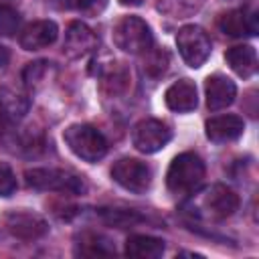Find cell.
Returning <instances> with one entry per match:
<instances>
[{
  "label": "cell",
  "instance_id": "6da1fadb",
  "mask_svg": "<svg viewBox=\"0 0 259 259\" xmlns=\"http://www.w3.org/2000/svg\"><path fill=\"white\" fill-rule=\"evenodd\" d=\"M204 172V162L198 154L182 152L168 166L166 186L174 196H188L202 184Z\"/></svg>",
  "mask_w": 259,
  "mask_h": 259
},
{
  "label": "cell",
  "instance_id": "7a4b0ae2",
  "mask_svg": "<svg viewBox=\"0 0 259 259\" xmlns=\"http://www.w3.org/2000/svg\"><path fill=\"white\" fill-rule=\"evenodd\" d=\"M24 180L30 188L63 192V194H85L87 184L81 176L61 168H32L24 172Z\"/></svg>",
  "mask_w": 259,
  "mask_h": 259
},
{
  "label": "cell",
  "instance_id": "3957f363",
  "mask_svg": "<svg viewBox=\"0 0 259 259\" xmlns=\"http://www.w3.org/2000/svg\"><path fill=\"white\" fill-rule=\"evenodd\" d=\"M63 140L69 146V150L85 162H97L107 154V140L97 127L87 123L69 125L63 132Z\"/></svg>",
  "mask_w": 259,
  "mask_h": 259
},
{
  "label": "cell",
  "instance_id": "277c9868",
  "mask_svg": "<svg viewBox=\"0 0 259 259\" xmlns=\"http://www.w3.org/2000/svg\"><path fill=\"white\" fill-rule=\"evenodd\" d=\"M111 36L115 47L130 55H142L154 47L152 28L140 16H121L113 26Z\"/></svg>",
  "mask_w": 259,
  "mask_h": 259
},
{
  "label": "cell",
  "instance_id": "5b68a950",
  "mask_svg": "<svg viewBox=\"0 0 259 259\" xmlns=\"http://www.w3.org/2000/svg\"><path fill=\"white\" fill-rule=\"evenodd\" d=\"M176 47H178L182 61L192 69L202 67L204 61L210 57V38L196 24H186L178 30Z\"/></svg>",
  "mask_w": 259,
  "mask_h": 259
},
{
  "label": "cell",
  "instance_id": "8992f818",
  "mask_svg": "<svg viewBox=\"0 0 259 259\" xmlns=\"http://www.w3.org/2000/svg\"><path fill=\"white\" fill-rule=\"evenodd\" d=\"M2 225L10 235L22 241H34L49 233V223L26 208H8L2 214Z\"/></svg>",
  "mask_w": 259,
  "mask_h": 259
},
{
  "label": "cell",
  "instance_id": "52a82bcc",
  "mask_svg": "<svg viewBox=\"0 0 259 259\" xmlns=\"http://www.w3.org/2000/svg\"><path fill=\"white\" fill-rule=\"evenodd\" d=\"M111 178L134 194H144L152 186V170L136 158H119L111 166Z\"/></svg>",
  "mask_w": 259,
  "mask_h": 259
},
{
  "label": "cell",
  "instance_id": "ba28073f",
  "mask_svg": "<svg viewBox=\"0 0 259 259\" xmlns=\"http://www.w3.org/2000/svg\"><path fill=\"white\" fill-rule=\"evenodd\" d=\"M172 140V130L160 119H142L134 125L132 144L142 154H154Z\"/></svg>",
  "mask_w": 259,
  "mask_h": 259
},
{
  "label": "cell",
  "instance_id": "9c48e42d",
  "mask_svg": "<svg viewBox=\"0 0 259 259\" xmlns=\"http://www.w3.org/2000/svg\"><path fill=\"white\" fill-rule=\"evenodd\" d=\"M198 206L206 217L221 221L235 214V210L239 208V196L235 190H231L225 184H212L200 194Z\"/></svg>",
  "mask_w": 259,
  "mask_h": 259
},
{
  "label": "cell",
  "instance_id": "30bf717a",
  "mask_svg": "<svg viewBox=\"0 0 259 259\" xmlns=\"http://www.w3.org/2000/svg\"><path fill=\"white\" fill-rule=\"evenodd\" d=\"M99 45L97 34L83 22H71L67 32H65V42L63 49L67 53V57L71 59H81L89 53H93Z\"/></svg>",
  "mask_w": 259,
  "mask_h": 259
},
{
  "label": "cell",
  "instance_id": "8fae6325",
  "mask_svg": "<svg viewBox=\"0 0 259 259\" xmlns=\"http://www.w3.org/2000/svg\"><path fill=\"white\" fill-rule=\"evenodd\" d=\"M204 91H206V107L210 111H219V109L229 107L237 97L235 83L227 75H221V73L206 77Z\"/></svg>",
  "mask_w": 259,
  "mask_h": 259
},
{
  "label": "cell",
  "instance_id": "7c38bea8",
  "mask_svg": "<svg viewBox=\"0 0 259 259\" xmlns=\"http://www.w3.org/2000/svg\"><path fill=\"white\" fill-rule=\"evenodd\" d=\"M59 36V28L53 20H34L24 26L18 36V42L24 51H38L53 45Z\"/></svg>",
  "mask_w": 259,
  "mask_h": 259
},
{
  "label": "cell",
  "instance_id": "4fadbf2b",
  "mask_svg": "<svg viewBox=\"0 0 259 259\" xmlns=\"http://www.w3.org/2000/svg\"><path fill=\"white\" fill-rule=\"evenodd\" d=\"M164 101H166V107L172 111H178V113L192 111L198 103L196 85L190 79H178L166 89Z\"/></svg>",
  "mask_w": 259,
  "mask_h": 259
},
{
  "label": "cell",
  "instance_id": "5bb4252c",
  "mask_svg": "<svg viewBox=\"0 0 259 259\" xmlns=\"http://www.w3.org/2000/svg\"><path fill=\"white\" fill-rule=\"evenodd\" d=\"M206 138L217 144L239 140L245 132V121L239 115H219L206 121Z\"/></svg>",
  "mask_w": 259,
  "mask_h": 259
},
{
  "label": "cell",
  "instance_id": "9a60e30c",
  "mask_svg": "<svg viewBox=\"0 0 259 259\" xmlns=\"http://www.w3.org/2000/svg\"><path fill=\"white\" fill-rule=\"evenodd\" d=\"M166 243L152 235H132L125 241V255L136 259H158L162 257Z\"/></svg>",
  "mask_w": 259,
  "mask_h": 259
},
{
  "label": "cell",
  "instance_id": "2e32d148",
  "mask_svg": "<svg viewBox=\"0 0 259 259\" xmlns=\"http://www.w3.org/2000/svg\"><path fill=\"white\" fill-rule=\"evenodd\" d=\"M225 61L229 63V67L243 79L255 75L257 71V53L251 45H239V47H231L225 53Z\"/></svg>",
  "mask_w": 259,
  "mask_h": 259
},
{
  "label": "cell",
  "instance_id": "e0dca14e",
  "mask_svg": "<svg viewBox=\"0 0 259 259\" xmlns=\"http://www.w3.org/2000/svg\"><path fill=\"white\" fill-rule=\"evenodd\" d=\"M30 107V99L12 87H2L0 89V113L10 119V121H20Z\"/></svg>",
  "mask_w": 259,
  "mask_h": 259
},
{
  "label": "cell",
  "instance_id": "ac0fdd59",
  "mask_svg": "<svg viewBox=\"0 0 259 259\" xmlns=\"http://www.w3.org/2000/svg\"><path fill=\"white\" fill-rule=\"evenodd\" d=\"M130 85V73L121 63H109V67L101 73V89L109 95H119Z\"/></svg>",
  "mask_w": 259,
  "mask_h": 259
},
{
  "label": "cell",
  "instance_id": "d6986e66",
  "mask_svg": "<svg viewBox=\"0 0 259 259\" xmlns=\"http://www.w3.org/2000/svg\"><path fill=\"white\" fill-rule=\"evenodd\" d=\"M75 253L87 255V257H105V255H113L115 247H111L109 241L97 233H85L81 235V241L77 243Z\"/></svg>",
  "mask_w": 259,
  "mask_h": 259
},
{
  "label": "cell",
  "instance_id": "ffe728a7",
  "mask_svg": "<svg viewBox=\"0 0 259 259\" xmlns=\"http://www.w3.org/2000/svg\"><path fill=\"white\" fill-rule=\"evenodd\" d=\"M221 32L229 34V36H245V34H251V26L247 22V16L243 10H229V12H223L217 20Z\"/></svg>",
  "mask_w": 259,
  "mask_h": 259
},
{
  "label": "cell",
  "instance_id": "44dd1931",
  "mask_svg": "<svg viewBox=\"0 0 259 259\" xmlns=\"http://www.w3.org/2000/svg\"><path fill=\"white\" fill-rule=\"evenodd\" d=\"M204 0H160L158 10L172 18H186L202 8Z\"/></svg>",
  "mask_w": 259,
  "mask_h": 259
},
{
  "label": "cell",
  "instance_id": "7402d4cb",
  "mask_svg": "<svg viewBox=\"0 0 259 259\" xmlns=\"http://www.w3.org/2000/svg\"><path fill=\"white\" fill-rule=\"evenodd\" d=\"M142 55H146L142 69H144V73H146L148 77L158 79V77H162V75L166 73V69H168V65H170V57H168V53H166L164 49H154V47H150V49H148L146 53H142Z\"/></svg>",
  "mask_w": 259,
  "mask_h": 259
},
{
  "label": "cell",
  "instance_id": "603a6c76",
  "mask_svg": "<svg viewBox=\"0 0 259 259\" xmlns=\"http://www.w3.org/2000/svg\"><path fill=\"white\" fill-rule=\"evenodd\" d=\"M53 71V63L49 61H34V63H28L22 71V81L26 87L30 89H38L51 75Z\"/></svg>",
  "mask_w": 259,
  "mask_h": 259
},
{
  "label": "cell",
  "instance_id": "cb8c5ba5",
  "mask_svg": "<svg viewBox=\"0 0 259 259\" xmlns=\"http://www.w3.org/2000/svg\"><path fill=\"white\" fill-rule=\"evenodd\" d=\"M101 214L103 219L117 227V229H125V227H132L136 223H142L144 217H140L136 210H119V208H101Z\"/></svg>",
  "mask_w": 259,
  "mask_h": 259
},
{
  "label": "cell",
  "instance_id": "d4e9b609",
  "mask_svg": "<svg viewBox=\"0 0 259 259\" xmlns=\"http://www.w3.org/2000/svg\"><path fill=\"white\" fill-rule=\"evenodd\" d=\"M18 26H20V14L16 12V8L8 4H0V34L12 36L18 32Z\"/></svg>",
  "mask_w": 259,
  "mask_h": 259
},
{
  "label": "cell",
  "instance_id": "484cf974",
  "mask_svg": "<svg viewBox=\"0 0 259 259\" xmlns=\"http://www.w3.org/2000/svg\"><path fill=\"white\" fill-rule=\"evenodd\" d=\"M16 190V176L8 164L0 162V196H10Z\"/></svg>",
  "mask_w": 259,
  "mask_h": 259
},
{
  "label": "cell",
  "instance_id": "4316f807",
  "mask_svg": "<svg viewBox=\"0 0 259 259\" xmlns=\"http://www.w3.org/2000/svg\"><path fill=\"white\" fill-rule=\"evenodd\" d=\"M67 4L75 10H83V12H95L97 8H101L105 4V0H67Z\"/></svg>",
  "mask_w": 259,
  "mask_h": 259
},
{
  "label": "cell",
  "instance_id": "83f0119b",
  "mask_svg": "<svg viewBox=\"0 0 259 259\" xmlns=\"http://www.w3.org/2000/svg\"><path fill=\"white\" fill-rule=\"evenodd\" d=\"M8 59H10L8 49H6L4 45H0V67H2V65H6V63H8Z\"/></svg>",
  "mask_w": 259,
  "mask_h": 259
},
{
  "label": "cell",
  "instance_id": "f1b7e54d",
  "mask_svg": "<svg viewBox=\"0 0 259 259\" xmlns=\"http://www.w3.org/2000/svg\"><path fill=\"white\" fill-rule=\"evenodd\" d=\"M146 0H119L121 6H142Z\"/></svg>",
  "mask_w": 259,
  "mask_h": 259
},
{
  "label": "cell",
  "instance_id": "f546056e",
  "mask_svg": "<svg viewBox=\"0 0 259 259\" xmlns=\"http://www.w3.org/2000/svg\"><path fill=\"white\" fill-rule=\"evenodd\" d=\"M0 239H2V233H0Z\"/></svg>",
  "mask_w": 259,
  "mask_h": 259
}]
</instances>
